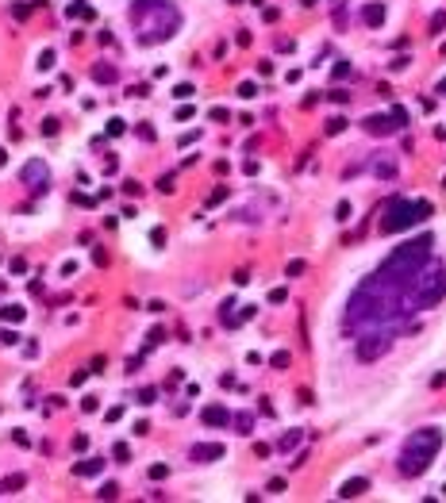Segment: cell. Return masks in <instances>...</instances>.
Returning <instances> with one entry per match:
<instances>
[{
  "instance_id": "obj_1",
  "label": "cell",
  "mask_w": 446,
  "mask_h": 503,
  "mask_svg": "<svg viewBox=\"0 0 446 503\" xmlns=\"http://www.w3.org/2000/svg\"><path fill=\"white\" fill-rule=\"evenodd\" d=\"M408 280L393 277V273L377 269L354 288L346 300V330L362 334V330H400L408 323L411 304H408Z\"/></svg>"
},
{
  "instance_id": "obj_2",
  "label": "cell",
  "mask_w": 446,
  "mask_h": 503,
  "mask_svg": "<svg viewBox=\"0 0 446 503\" xmlns=\"http://www.w3.org/2000/svg\"><path fill=\"white\" fill-rule=\"evenodd\" d=\"M127 19H131L142 46L162 43V39H169L181 27V12L173 8V0H131Z\"/></svg>"
},
{
  "instance_id": "obj_3",
  "label": "cell",
  "mask_w": 446,
  "mask_h": 503,
  "mask_svg": "<svg viewBox=\"0 0 446 503\" xmlns=\"http://www.w3.org/2000/svg\"><path fill=\"white\" fill-rule=\"evenodd\" d=\"M438 450H442V430H435V426L411 430L408 442H404V450H400V473H404V477H420V473H427L431 461L438 457Z\"/></svg>"
},
{
  "instance_id": "obj_4",
  "label": "cell",
  "mask_w": 446,
  "mask_h": 503,
  "mask_svg": "<svg viewBox=\"0 0 446 503\" xmlns=\"http://www.w3.org/2000/svg\"><path fill=\"white\" fill-rule=\"evenodd\" d=\"M431 246H435V238H431V234H420V238H411V242L396 246V250L385 258V265H381V269L411 285V277H415V273H420L423 265L431 261Z\"/></svg>"
},
{
  "instance_id": "obj_5",
  "label": "cell",
  "mask_w": 446,
  "mask_h": 503,
  "mask_svg": "<svg viewBox=\"0 0 446 503\" xmlns=\"http://www.w3.org/2000/svg\"><path fill=\"white\" fill-rule=\"evenodd\" d=\"M442 296H446V269L438 261H427V265L411 277L408 304H411V311H427V307H435Z\"/></svg>"
},
{
  "instance_id": "obj_6",
  "label": "cell",
  "mask_w": 446,
  "mask_h": 503,
  "mask_svg": "<svg viewBox=\"0 0 446 503\" xmlns=\"http://www.w3.org/2000/svg\"><path fill=\"white\" fill-rule=\"evenodd\" d=\"M431 215V204L427 200H393L385 208V215H381V234H400V231H408L411 223H423V219Z\"/></svg>"
},
{
  "instance_id": "obj_7",
  "label": "cell",
  "mask_w": 446,
  "mask_h": 503,
  "mask_svg": "<svg viewBox=\"0 0 446 503\" xmlns=\"http://www.w3.org/2000/svg\"><path fill=\"white\" fill-rule=\"evenodd\" d=\"M393 334H396V330H362V334H358V357H362V361H377V357H385L389 346H393Z\"/></svg>"
},
{
  "instance_id": "obj_8",
  "label": "cell",
  "mask_w": 446,
  "mask_h": 503,
  "mask_svg": "<svg viewBox=\"0 0 446 503\" xmlns=\"http://www.w3.org/2000/svg\"><path fill=\"white\" fill-rule=\"evenodd\" d=\"M23 181H27V188H31V192H46L50 173H46L43 162H27V165H23Z\"/></svg>"
},
{
  "instance_id": "obj_9",
  "label": "cell",
  "mask_w": 446,
  "mask_h": 503,
  "mask_svg": "<svg viewBox=\"0 0 446 503\" xmlns=\"http://www.w3.org/2000/svg\"><path fill=\"white\" fill-rule=\"evenodd\" d=\"M200 423L204 426H227L231 423V411L223 407V403H208V407L200 411Z\"/></svg>"
},
{
  "instance_id": "obj_10",
  "label": "cell",
  "mask_w": 446,
  "mask_h": 503,
  "mask_svg": "<svg viewBox=\"0 0 446 503\" xmlns=\"http://www.w3.org/2000/svg\"><path fill=\"white\" fill-rule=\"evenodd\" d=\"M362 123H366L369 135H393V131H396V119H393V115H366Z\"/></svg>"
},
{
  "instance_id": "obj_11",
  "label": "cell",
  "mask_w": 446,
  "mask_h": 503,
  "mask_svg": "<svg viewBox=\"0 0 446 503\" xmlns=\"http://www.w3.org/2000/svg\"><path fill=\"white\" fill-rule=\"evenodd\" d=\"M223 453H227V450H223L219 442H204V446H193L189 457H193V461H219Z\"/></svg>"
},
{
  "instance_id": "obj_12",
  "label": "cell",
  "mask_w": 446,
  "mask_h": 503,
  "mask_svg": "<svg viewBox=\"0 0 446 503\" xmlns=\"http://www.w3.org/2000/svg\"><path fill=\"white\" fill-rule=\"evenodd\" d=\"M362 492H369V480H366V477H354V480H342V488H339V499H358Z\"/></svg>"
},
{
  "instance_id": "obj_13",
  "label": "cell",
  "mask_w": 446,
  "mask_h": 503,
  "mask_svg": "<svg viewBox=\"0 0 446 503\" xmlns=\"http://www.w3.org/2000/svg\"><path fill=\"white\" fill-rule=\"evenodd\" d=\"M104 465H108L104 457H85V461H77V465H73V473H77V477H100V473H104Z\"/></svg>"
},
{
  "instance_id": "obj_14",
  "label": "cell",
  "mask_w": 446,
  "mask_h": 503,
  "mask_svg": "<svg viewBox=\"0 0 446 503\" xmlns=\"http://www.w3.org/2000/svg\"><path fill=\"white\" fill-rule=\"evenodd\" d=\"M369 169H373L381 181H393V177H396V162H393V158H381V162H373Z\"/></svg>"
},
{
  "instance_id": "obj_15",
  "label": "cell",
  "mask_w": 446,
  "mask_h": 503,
  "mask_svg": "<svg viewBox=\"0 0 446 503\" xmlns=\"http://www.w3.org/2000/svg\"><path fill=\"white\" fill-rule=\"evenodd\" d=\"M362 19H366L369 27H381V23H385V8H381V4H366V12H362Z\"/></svg>"
},
{
  "instance_id": "obj_16",
  "label": "cell",
  "mask_w": 446,
  "mask_h": 503,
  "mask_svg": "<svg viewBox=\"0 0 446 503\" xmlns=\"http://www.w3.org/2000/svg\"><path fill=\"white\" fill-rule=\"evenodd\" d=\"M93 81H97V85H112L115 81V66H93Z\"/></svg>"
},
{
  "instance_id": "obj_17",
  "label": "cell",
  "mask_w": 446,
  "mask_h": 503,
  "mask_svg": "<svg viewBox=\"0 0 446 503\" xmlns=\"http://www.w3.org/2000/svg\"><path fill=\"white\" fill-rule=\"evenodd\" d=\"M23 315H27V311H23L19 304H8V307H0V319H4V323H19Z\"/></svg>"
},
{
  "instance_id": "obj_18",
  "label": "cell",
  "mask_w": 446,
  "mask_h": 503,
  "mask_svg": "<svg viewBox=\"0 0 446 503\" xmlns=\"http://www.w3.org/2000/svg\"><path fill=\"white\" fill-rule=\"evenodd\" d=\"M66 16H70V19H93V8L77 0V4H70V8H66Z\"/></svg>"
},
{
  "instance_id": "obj_19",
  "label": "cell",
  "mask_w": 446,
  "mask_h": 503,
  "mask_svg": "<svg viewBox=\"0 0 446 503\" xmlns=\"http://www.w3.org/2000/svg\"><path fill=\"white\" fill-rule=\"evenodd\" d=\"M296 442H300V430H289V434H281V453H289V450H296Z\"/></svg>"
},
{
  "instance_id": "obj_20",
  "label": "cell",
  "mask_w": 446,
  "mask_h": 503,
  "mask_svg": "<svg viewBox=\"0 0 446 503\" xmlns=\"http://www.w3.org/2000/svg\"><path fill=\"white\" fill-rule=\"evenodd\" d=\"M23 484H27V477H23V473H16V477H8L4 484H0V492H16V488H23Z\"/></svg>"
},
{
  "instance_id": "obj_21",
  "label": "cell",
  "mask_w": 446,
  "mask_h": 503,
  "mask_svg": "<svg viewBox=\"0 0 446 503\" xmlns=\"http://www.w3.org/2000/svg\"><path fill=\"white\" fill-rule=\"evenodd\" d=\"M235 426H239V434H250V426H254V415H250V411H243V415L235 419Z\"/></svg>"
},
{
  "instance_id": "obj_22",
  "label": "cell",
  "mask_w": 446,
  "mask_h": 503,
  "mask_svg": "<svg viewBox=\"0 0 446 503\" xmlns=\"http://www.w3.org/2000/svg\"><path fill=\"white\" fill-rule=\"evenodd\" d=\"M270 365L273 369H289V350H277V354L270 357Z\"/></svg>"
},
{
  "instance_id": "obj_23",
  "label": "cell",
  "mask_w": 446,
  "mask_h": 503,
  "mask_svg": "<svg viewBox=\"0 0 446 503\" xmlns=\"http://www.w3.org/2000/svg\"><path fill=\"white\" fill-rule=\"evenodd\" d=\"M304 269H308V265H304L300 258H296V261H289V265H285V277H300Z\"/></svg>"
},
{
  "instance_id": "obj_24",
  "label": "cell",
  "mask_w": 446,
  "mask_h": 503,
  "mask_svg": "<svg viewBox=\"0 0 446 503\" xmlns=\"http://www.w3.org/2000/svg\"><path fill=\"white\" fill-rule=\"evenodd\" d=\"M35 4H43V0H35ZM35 4H16V8H12V16H16V19H27Z\"/></svg>"
},
{
  "instance_id": "obj_25",
  "label": "cell",
  "mask_w": 446,
  "mask_h": 503,
  "mask_svg": "<svg viewBox=\"0 0 446 503\" xmlns=\"http://www.w3.org/2000/svg\"><path fill=\"white\" fill-rule=\"evenodd\" d=\"M162 338H166V330H162V327H154V330L146 334V350H154V346H158Z\"/></svg>"
},
{
  "instance_id": "obj_26",
  "label": "cell",
  "mask_w": 446,
  "mask_h": 503,
  "mask_svg": "<svg viewBox=\"0 0 446 503\" xmlns=\"http://www.w3.org/2000/svg\"><path fill=\"white\" fill-rule=\"evenodd\" d=\"M112 457H115V461H127V457H131V450H127V442H115V446H112Z\"/></svg>"
},
{
  "instance_id": "obj_27",
  "label": "cell",
  "mask_w": 446,
  "mask_h": 503,
  "mask_svg": "<svg viewBox=\"0 0 446 503\" xmlns=\"http://www.w3.org/2000/svg\"><path fill=\"white\" fill-rule=\"evenodd\" d=\"M100 499H115V495H120V484H100Z\"/></svg>"
},
{
  "instance_id": "obj_28",
  "label": "cell",
  "mask_w": 446,
  "mask_h": 503,
  "mask_svg": "<svg viewBox=\"0 0 446 503\" xmlns=\"http://www.w3.org/2000/svg\"><path fill=\"white\" fill-rule=\"evenodd\" d=\"M39 70H54V50H43V54H39Z\"/></svg>"
},
{
  "instance_id": "obj_29",
  "label": "cell",
  "mask_w": 446,
  "mask_h": 503,
  "mask_svg": "<svg viewBox=\"0 0 446 503\" xmlns=\"http://www.w3.org/2000/svg\"><path fill=\"white\" fill-rule=\"evenodd\" d=\"M396 119V127H400V123H408V108H400V104H393V112H389Z\"/></svg>"
},
{
  "instance_id": "obj_30",
  "label": "cell",
  "mask_w": 446,
  "mask_h": 503,
  "mask_svg": "<svg viewBox=\"0 0 446 503\" xmlns=\"http://www.w3.org/2000/svg\"><path fill=\"white\" fill-rule=\"evenodd\" d=\"M342 127H346V119H339V115H335V119H327V135H339Z\"/></svg>"
},
{
  "instance_id": "obj_31",
  "label": "cell",
  "mask_w": 446,
  "mask_h": 503,
  "mask_svg": "<svg viewBox=\"0 0 446 503\" xmlns=\"http://www.w3.org/2000/svg\"><path fill=\"white\" fill-rule=\"evenodd\" d=\"M193 92H196L193 85H177V88H173V96H177V100H189V96H193Z\"/></svg>"
},
{
  "instance_id": "obj_32",
  "label": "cell",
  "mask_w": 446,
  "mask_h": 503,
  "mask_svg": "<svg viewBox=\"0 0 446 503\" xmlns=\"http://www.w3.org/2000/svg\"><path fill=\"white\" fill-rule=\"evenodd\" d=\"M254 92H258V85H254V81H243V85H239V96H246V100H250Z\"/></svg>"
},
{
  "instance_id": "obj_33",
  "label": "cell",
  "mask_w": 446,
  "mask_h": 503,
  "mask_svg": "<svg viewBox=\"0 0 446 503\" xmlns=\"http://www.w3.org/2000/svg\"><path fill=\"white\" fill-rule=\"evenodd\" d=\"M154 399H158L154 388H142V392H139V403H142V407H146V403H154Z\"/></svg>"
},
{
  "instance_id": "obj_34",
  "label": "cell",
  "mask_w": 446,
  "mask_h": 503,
  "mask_svg": "<svg viewBox=\"0 0 446 503\" xmlns=\"http://www.w3.org/2000/svg\"><path fill=\"white\" fill-rule=\"evenodd\" d=\"M265 492H273V495H281V492H285V480H281V477H273L270 484H265Z\"/></svg>"
},
{
  "instance_id": "obj_35",
  "label": "cell",
  "mask_w": 446,
  "mask_h": 503,
  "mask_svg": "<svg viewBox=\"0 0 446 503\" xmlns=\"http://www.w3.org/2000/svg\"><path fill=\"white\" fill-rule=\"evenodd\" d=\"M123 131H127V127H123V119H108V135H112V139H115V135H123Z\"/></svg>"
},
{
  "instance_id": "obj_36",
  "label": "cell",
  "mask_w": 446,
  "mask_h": 503,
  "mask_svg": "<svg viewBox=\"0 0 446 503\" xmlns=\"http://www.w3.org/2000/svg\"><path fill=\"white\" fill-rule=\"evenodd\" d=\"M166 473H169L166 465H150V480H166Z\"/></svg>"
},
{
  "instance_id": "obj_37",
  "label": "cell",
  "mask_w": 446,
  "mask_h": 503,
  "mask_svg": "<svg viewBox=\"0 0 446 503\" xmlns=\"http://www.w3.org/2000/svg\"><path fill=\"white\" fill-rule=\"evenodd\" d=\"M150 242L162 246V242H166V231H162V227H154V231H150Z\"/></svg>"
},
{
  "instance_id": "obj_38",
  "label": "cell",
  "mask_w": 446,
  "mask_h": 503,
  "mask_svg": "<svg viewBox=\"0 0 446 503\" xmlns=\"http://www.w3.org/2000/svg\"><path fill=\"white\" fill-rule=\"evenodd\" d=\"M208 115H212V119H216V123H227V108H212Z\"/></svg>"
},
{
  "instance_id": "obj_39",
  "label": "cell",
  "mask_w": 446,
  "mask_h": 503,
  "mask_svg": "<svg viewBox=\"0 0 446 503\" xmlns=\"http://www.w3.org/2000/svg\"><path fill=\"white\" fill-rule=\"evenodd\" d=\"M43 135H58V119H43Z\"/></svg>"
},
{
  "instance_id": "obj_40",
  "label": "cell",
  "mask_w": 446,
  "mask_h": 503,
  "mask_svg": "<svg viewBox=\"0 0 446 503\" xmlns=\"http://www.w3.org/2000/svg\"><path fill=\"white\" fill-rule=\"evenodd\" d=\"M270 304H285V288H273V292H270Z\"/></svg>"
},
{
  "instance_id": "obj_41",
  "label": "cell",
  "mask_w": 446,
  "mask_h": 503,
  "mask_svg": "<svg viewBox=\"0 0 446 503\" xmlns=\"http://www.w3.org/2000/svg\"><path fill=\"white\" fill-rule=\"evenodd\" d=\"M81 411H97V396H85V399H81Z\"/></svg>"
},
{
  "instance_id": "obj_42",
  "label": "cell",
  "mask_w": 446,
  "mask_h": 503,
  "mask_svg": "<svg viewBox=\"0 0 446 503\" xmlns=\"http://www.w3.org/2000/svg\"><path fill=\"white\" fill-rule=\"evenodd\" d=\"M408 61H411V58H404V54H400V58H393V70H396V73L408 70Z\"/></svg>"
},
{
  "instance_id": "obj_43",
  "label": "cell",
  "mask_w": 446,
  "mask_h": 503,
  "mask_svg": "<svg viewBox=\"0 0 446 503\" xmlns=\"http://www.w3.org/2000/svg\"><path fill=\"white\" fill-rule=\"evenodd\" d=\"M123 419V407H108V423H120Z\"/></svg>"
},
{
  "instance_id": "obj_44",
  "label": "cell",
  "mask_w": 446,
  "mask_h": 503,
  "mask_svg": "<svg viewBox=\"0 0 446 503\" xmlns=\"http://www.w3.org/2000/svg\"><path fill=\"white\" fill-rule=\"evenodd\" d=\"M431 27H435V31H438V27H446V12H438V16L431 19Z\"/></svg>"
},
{
  "instance_id": "obj_45",
  "label": "cell",
  "mask_w": 446,
  "mask_h": 503,
  "mask_svg": "<svg viewBox=\"0 0 446 503\" xmlns=\"http://www.w3.org/2000/svg\"><path fill=\"white\" fill-rule=\"evenodd\" d=\"M435 92H438V96H446V77L438 81V88H435Z\"/></svg>"
},
{
  "instance_id": "obj_46",
  "label": "cell",
  "mask_w": 446,
  "mask_h": 503,
  "mask_svg": "<svg viewBox=\"0 0 446 503\" xmlns=\"http://www.w3.org/2000/svg\"><path fill=\"white\" fill-rule=\"evenodd\" d=\"M442 188H446V177H442Z\"/></svg>"
}]
</instances>
